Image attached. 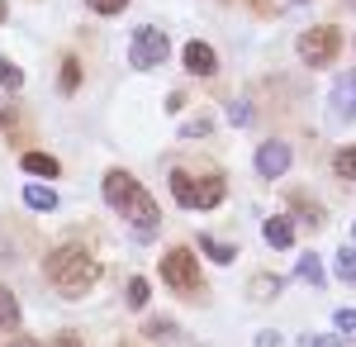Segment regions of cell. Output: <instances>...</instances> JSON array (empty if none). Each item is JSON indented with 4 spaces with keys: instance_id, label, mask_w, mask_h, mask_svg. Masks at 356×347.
Instances as JSON below:
<instances>
[{
    "instance_id": "27",
    "label": "cell",
    "mask_w": 356,
    "mask_h": 347,
    "mask_svg": "<svg viewBox=\"0 0 356 347\" xmlns=\"http://www.w3.org/2000/svg\"><path fill=\"white\" fill-rule=\"evenodd\" d=\"M228 119H233V124H238V129H247V124H252V119H257V114H252V105H247V100H238V105L228 109Z\"/></svg>"
},
{
    "instance_id": "3",
    "label": "cell",
    "mask_w": 356,
    "mask_h": 347,
    "mask_svg": "<svg viewBox=\"0 0 356 347\" xmlns=\"http://www.w3.org/2000/svg\"><path fill=\"white\" fill-rule=\"evenodd\" d=\"M162 281L171 286V291H181V295L200 291V267H195L191 247H171V252L162 257Z\"/></svg>"
},
{
    "instance_id": "20",
    "label": "cell",
    "mask_w": 356,
    "mask_h": 347,
    "mask_svg": "<svg viewBox=\"0 0 356 347\" xmlns=\"http://www.w3.org/2000/svg\"><path fill=\"white\" fill-rule=\"evenodd\" d=\"M76 86H81V62H76V57H62V91L72 95Z\"/></svg>"
},
{
    "instance_id": "11",
    "label": "cell",
    "mask_w": 356,
    "mask_h": 347,
    "mask_svg": "<svg viewBox=\"0 0 356 347\" xmlns=\"http://www.w3.org/2000/svg\"><path fill=\"white\" fill-rule=\"evenodd\" d=\"M186 67H191L195 77H209V72L219 67V57H214L209 43H186Z\"/></svg>"
},
{
    "instance_id": "36",
    "label": "cell",
    "mask_w": 356,
    "mask_h": 347,
    "mask_svg": "<svg viewBox=\"0 0 356 347\" xmlns=\"http://www.w3.org/2000/svg\"><path fill=\"white\" fill-rule=\"evenodd\" d=\"M285 5H309V0H285Z\"/></svg>"
},
{
    "instance_id": "8",
    "label": "cell",
    "mask_w": 356,
    "mask_h": 347,
    "mask_svg": "<svg viewBox=\"0 0 356 347\" xmlns=\"http://www.w3.org/2000/svg\"><path fill=\"white\" fill-rule=\"evenodd\" d=\"M290 210H295V219L304 229H323V219H328L318 200H309V190H290Z\"/></svg>"
},
{
    "instance_id": "34",
    "label": "cell",
    "mask_w": 356,
    "mask_h": 347,
    "mask_svg": "<svg viewBox=\"0 0 356 347\" xmlns=\"http://www.w3.org/2000/svg\"><path fill=\"white\" fill-rule=\"evenodd\" d=\"M5 347H33V338H15V343H5Z\"/></svg>"
},
{
    "instance_id": "26",
    "label": "cell",
    "mask_w": 356,
    "mask_h": 347,
    "mask_svg": "<svg viewBox=\"0 0 356 347\" xmlns=\"http://www.w3.org/2000/svg\"><path fill=\"white\" fill-rule=\"evenodd\" d=\"M332 323H337V333L356 338V309H337V314H332Z\"/></svg>"
},
{
    "instance_id": "1",
    "label": "cell",
    "mask_w": 356,
    "mask_h": 347,
    "mask_svg": "<svg viewBox=\"0 0 356 347\" xmlns=\"http://www.w3.org/2000/svg\"><path fill=\"white\" fill-rule=\"evenodd\" d=\"M48 281H53L57 295H67V300H81V295H90V286L100 281V267H95V257L86 252L81 242H62V247H53L48 252Z\"/></svg>"
},
{
    "instance_id": "18",
    "label": "cell",
    "mask_w": 356,
    "mask_h": 347,
    "mask_svg": "<svg viewBox=\"0 0 356 347\" xmlns=\"http://www.w3.org/2000/svg\"><path fill=\"white\" fill-rule=\"evenodd\" d=\"M300 281H309V286H323V262H318L314 252H304V257H300Z\"/></svg>"
},
{
    "instance_id": "30",
    "label": "cell",
    "mask_w": 356,
    "mask_h": 347,
    "mask_svg": "<svg viewBox=\"0 0 356 347\" xmlns=\"http://www.w3.org/2000/svg\"><path fill=\"white\" fill-rule=\"evenodd\" d=\"M53 347H86V343H81V333H57Z\"/></svg>"
},
{
    "instance_id": "24",
    "label": "cell",
    "mask_w": 356,
    "mask_h": 347,
    "mask_svg": "<svg viewBox=\"0 0 356 347\" xmlns=\"http://www.w3.org/2000/svg\"><path fill=\"white\" fill-rule=\"evenodd\" d=\"M143 304H147V281L134 276V281H129V309H143Z\"/></svg>"
},
{
    "instance_id": "5",
    "label": "cell",
    "mask_w": 356,
    "mask_h": 347,
    "mask_svg": "<svg viewBox=\"0 0 356 347\" xmlns=\"http://www.w3.org/2000/svg\"><path fill=\"white\" fill-rule=\"evenodd\" d=\"M143 195V186H138L129 171H110L105 176V200H110V210H119V214H129L134 210V200Z\"/></svg>"
},
{
    "instance_id": "19",
    "label": "cell",
    "mask_w": 356,
    "mask_h": 347,
    "mask_svg": "<svg viewBox=\"0 0 356 347\" xmlns=\"http://www.w3.org/2000/svg\"><path fill=\"white\" fill-rule=\"evenodd\" d=\"M332 267H337V281H347V286H352V281H356V247H342Z\"/></svg>"
},
{
    "instance_id": "10",
    "label": "cell",
    "mask_w": 356,
    "mask_h": 347,
    "mask_svg": "<svg viewBox=\"0 0 356 347\" xmlns=\"http://www.w3.org/2000/svg\"><path fill=\"white\" fill-rule=\"evenodd\" d=\"M214 205H223V176L219 171H209V176L195 181V210H214Z\"/></svg>"
},
{
    "instance_id": "7",
    "label": "cell",
    "mask_w": 356,
    "mask_h": 347,
    "mask_svg": "<svg viewBox=\"0 0 356 347\" xmlns=\"http://www.w3.org/2000/svg\"><path fill=\"white\" fill-rule=\"evenodd\" d=\"M332 114L337 119H356V67L347 77H337V86H332Z\"/></svg>"
},
{
    "instance_id": "13",
    "label": "cell",
    "mask_w": 356,
    "mask_h": 347,
    "mask_svg": "<svg viewBox=\"0 0 356 347\" xmlns=\"http://www.w3.org/2000/svg\"><path fill=\"white\" fill-rule=\"evenodd\" d=\"M19 162H24V171H29V176H57V171H62L53 153H24Z\"/></svg>"
},
{
    "instance_id": "37",
    "label": "cell",
    "mask_w": 356,
    "mask_h": 347,
    "mask_svg": "<svg viewBox=\"0 0 356 347\" xmlns=\"http://www.w3.org/2000/svg\"><path fill=\"white\" fill-rule=\"evenodd\" d=\"M352 233H356V229H352Z\"/></svg>"
},
{
    "instance_id": "35",
    "label": "cell",
    "mask_w": 356,
    "mask_h": 347,
    "mask_svg": "<svg viewBox=\"0 0 356 347\" xmlns=\"http://www.w3.org/2000/svg\"><path fill=\"white\" fill-rule=\"evenodd\" d=\"M5 10H10V5H5V0H0V20H5Z\"/></svg>"
},
{
    "instance_id": "15",
    "label": "cell",
    "mask_w": 356,
    "mask_h": 347,
    "mask_svg": "<svg viewBox=\"0 0 356 347\" xmlns=\"http://www.w3.org/2000/svg\"><path fill=\"white\" fill-rule=\"evenodd\" d=\"M24 200H29V210H57V190L53 186H29Z\"/></svg>"
},
{
    "instance_id": "23",
    "label": "cell",
    "mask_w": 356,
    "mask_h": 347,
    "mask_svg": "<svg viewBox=\"0 0 356 347\" xmlns=\"http://www.w3.org/2000/svg\"><path fill=\"white\" fill-rule=\"evenodd\" d=\"M247 291H252V300H271V295H280V281L275 276H257Z\"/></svg>"
},
{
    "instance_id": "33",
    "label": "cell",
    "mask_w": 356,
    "mask_h": 347,
    "mask_svg": "<svg viewBox=\"0 0 356 347\" xmlns=\"http://www.w3.org/2000/svg\"><path fill=\"white\" fill-rule=\"evenodd\" d=\"M257 347H280V338L275 333H257Z\"/></svg>"
},
{
    "instance_id": "17",
    "label": "cell",
    "mask_w": 356,
    "mask_h": 347,
    "mask_svg": "<svg viewBox=\"0 0 356 347\" xmlns=\"http://www.w3.org/2000/svg\"><path fill=\"white\" fill-rule=\"evenodd\" d=\"M332 171H337L342 181H356V148H337V157H332Z\"/></svg>"
},
{
    "instance_id": "2",
    "label": "cell",
    "mask_w": 356,
    "mask_h": 347,
    "mask_svg": "<svg viewBox=\"0 0 356 347\" xmlns=\"http://www.w3.org/2000/svg\"><path fill=\"white\" fill-rule=\"evenodd\" d=\"M166 48H171V43H166L162 29L143 24L134 38H129V67H134V72H152L157 62H166Z\"/></svg>"
},
{
    "instance_id": "12",
    "label": "cell",
    "mask_w": 356,
    "mask_h": 347,
    "mask_svg": "<svg viewBox=\"0 0 356 347\" xmlns=\"http://www.w3.org/2000/svg\"><path fill=\"white\" fill-rule=\"evenodd\" d=\"M261 238L271 242V247H290V242H295V219H285V214H275V219H266Z\"/></svg>"
},
{
    "instance_id": "9",
    "label": "cell",
    "mask_w": 356,
    "mask_h": 347,
    "mask_svg": "<svg viewBox=\"0 0 356 347\" xmlns=\"http://www.w3.org/2000/svg\"><path fill=\"white\" fill-rule=\"evenodd\" d=\"M129 214H134V233H138L143 242L157 233V205H152V195H147V190L134 200V210H129Z\"/></svg>"
},
{
    "instance_id": "28",
    "label": "cell",
    "mask_w": 356,
    "mask_h": 347,
    "mask_svg": "<svg viewBox=\"0 0 356 347\" xmlns=\"http://www.w3.org/2000/svg\"><path fill=\"white\" fill-rule=\"evenodd\" d=\"M147 338H176V323H166V319H152V323H147Z\"/></svg>"
},
{
    "instance_id": "25",
    "label": "cell",
    "mask_w": 356,
    "mask_h": 347,
    "mask_svg": "<svg viewBox=\"0 0 356 347\" xmlns=\"http://www.w3.org/2000/svg\"><path fill=\"white\" fill-rule=\"evenodd\" d=\"M209 129H214L209 114H204V119H186V124H181V138H200V134H209Z\"/></svg>"
},
{
    "instance_id": "16",
    "label": "cell",
    "mask_w": 356,
    "mask_h": 347,
    "mask_svg": "<svg viewBox=\"0 0 356 347\" xmlns=\"http://www.w3.org/2000/svg\"><path fill=\"white\" fill-rule=\"evenodd\" d=\"M15 323H19V300H15V291L0 286V328H15Z\"/></svg>"
},
{
    "instance_id": "6",
    "label": "cell",
    "mask_w": 356,
    "mask_h": 347,
    "mask_svg": "<svg viewBox=\"0 0 356 347\" xmlns=\"http://www.w3.org/2000/svg\"><path fill=\"white\" fill-rule=\"evenodd\" d=\"M257 171H261L266 181H275V176H285V171H290V148H285L280 138H271V143H261V148H257Z\"/></svg>"
},
{
    "instance_id": "4",
    "label": "cell",
    "mask_w": 356,
    "mask_h": 347,
    "mask_svg": "<svg viewBox=\"0 0 356 347\" xmlns=\"http://www.w3.org/2000/svg\"><path fill=\"white\" fill-rule=\"evenodd\" d=\"M337 48H342V33L332 24H318V29H304L300 33V57L309 67H328L332 57H337Z\"/></svg>"
},
{
    "instance_id": "22",
    "label": "cell",
    "mask_w": 356,
    "mask_h": 347,
    "mask_svg": "<svg viewBox=\"0 0 356 347\" xmlns=\"http://www.w3.org/2000/svg\"><path fill=\"white\" fill-rule=\"evenodd\" d=\"M200 247H204V257H214V262H233V257H238V252L219 238H200Z\"/></svg>"
},
{
    "instance_id": "31",
    "label": "cell",
    "mask_w": 356,
    "mask_h": 347,
    "mask_svg": "<svg viewBox=\"0 0 356 347\" xmlns=\"http://www.w3.org/2000/svg\"><path fill=\"white\" fill-rule=\"evenodd\" d=\"M304 347H342V343L328 338V333H314V338H304Z\"/></svg>"
},
{
    "instance_id": "32",
    "label": "cell",
    "mask_w": 356,
    "mask_h": 347,
    "mask_svg": "<svg viewBox=\"0 0 356 347\" xmlns=\"http://www.w3.org/2000/svg\"><path fill=\"white\" fill-rule=\"evenodd\" d=\"M15 124H19V119H15V109H10V105H0V129H5V134H10V129H15Z\"/></svg>"
},
{
    "instance_id": "14",
    "label": "cell",
    "mask_w": 356,
    "mask_h": 347,
    "mask_svg": "<svg viewBox=\"0 0 356 347\" xmlns=\"http://www.w3.org/2000/svg\"><path fill=\"white\" fill-rule=\"evenodd\" d=\"M171 190H176V205L195 210V181L186 176V171H171Z\"/></svg>"
},
{
    "instance_id": "21",
    "label": "cell",
    "mask_w": 356,
    "mask_h": 347,
    "mask_svg": "<svg viewBox=\"0 0 356 347\" xmlns=\"http://www.w3.org/2000/svg\"><path fill=\"white\" fill-rule=\"evenodd\" d=\"M0 86H5V91H19V86H24V72H19L10 57H0Z\"/></svg>"
},
{
    "instance_id": "29",
    "label": "cell",
    "mask_w": 356,
    "mask_h": 347,
    "mask_svg": "<svg viewBox=\"0 0 356 347\" xmlns=\"http://www.w3.org/2000/svg\"><path fill=\"white\" fill-rule=\"evenodd\" d=\"M124 5H129V0H90V10H95V15H119Z\"/></svg>"
}]
</instances>
